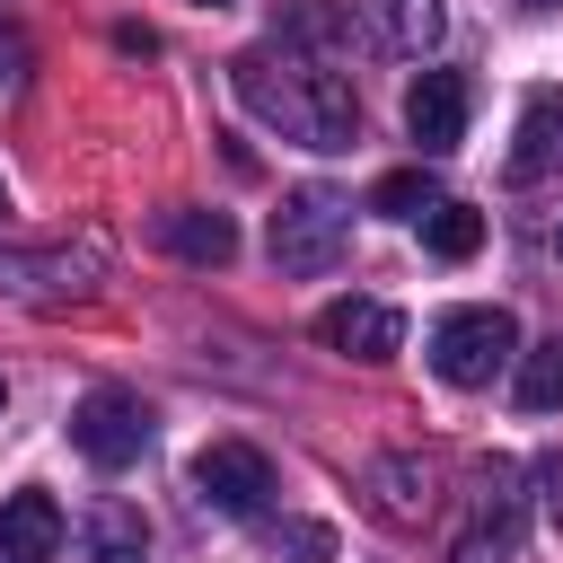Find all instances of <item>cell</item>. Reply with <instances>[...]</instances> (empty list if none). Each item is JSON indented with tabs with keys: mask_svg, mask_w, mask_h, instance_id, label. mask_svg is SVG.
<instances>
[{
	"mask_svg": "<svg viewBox=\"0 0 563 563\" xmlns=\"http://www.w3.org/2000/svg\"><path fill=\"white\" fill-rule=\"evenodd\" d=\"M18 70H26V35H18V26H9V18H0V88H9V79H18Z\"/></svg>",
	"mask_w": 563,
	"mask_h": 563,
	"instance_id": "ffe728a7",
	"label": "cell"
},
{
	"mask_svg": "<svg viewBox=\"0 0 563 563\" xmlns=\"http://www.w3.org/2000/svg\"><path fill=\"white\" fill-rule=\"evenodd\" d=\"M246 114H264L282 141L299 150H352L361 141V97L343 70H317V62H273V53H238L229 62Z\"/></svg>",
	"mask_w": 563,
	"mask_h": 563,
	"instance_id": "6da1fadb",
	"label": "cell"
},
{
	"mask_svg": "<svg viewBox=\"0 0 563 563\" xmlns=\"http://www.w3.org/2000/svg\"><path fill=\"white\" fill-rule=\"evenodd\" d=\"M106 255L97 246H0V290L18 299H70V290H97Z\"/></svg>",
	"mask_w": 563,
	"mask_h": 563,
	"instance_id": "8992f818",
	"label": "cell"
},
{
	"mask_svg": "<svg viewBox=\"0 0 563 563\" xmlns=\"http://www.w3.org/2000/svg\"><path fill=\"white\" fill-rule=\"evenodd\" d=\"M150 554V519L132 501H97L79 519V563H141Z\"/></svg>",
	"mask_w": 563,
	"mask_h": 563,
	"instance_id": "7c38bea8",
	"label": "cell"
},
{
	"mask_svg": "<svg viewBox=\"0 0 563 563\" xmlns=\"http://www.w3.org/2000/svg\"><path fill=\"white\" fill-rule=\"evenodd\" d=\"M158 246L185 255V264H229L238 255V229H229V211H167L158 220Z\"/></svg>",
	"mask_w": 563,
	"mask_h": 563,
	"instance_id": "4fadbf2b",
	"label": "cell"
},
{
	"mask_svg": "<svg viewBox=\"0 0 563 563\" xmlns=\"http://www.w3.org/2000/svg\"><path fill=\"white\" fill-rule=\"evenodd\" d=\"M317 343H334V352H352V361H396V352H405V317H396L387 299H334V308L317 317Z\"/></svg>",
	"mask_w": 563,
	"mask_h": 563,
	"instance_id": "ba28073f",
	"label": "cell"
},
{
	"mask_svg": "<svg viewBox=\"0 0 563 563\" xmlns=\"http://www.w3.org/2000/svg\"><path fill=\"white\" fill-rule=\"evenodd\" d=\"M510 361H519L510 308H449V317L431 325V369H440L449 387H493Z\"/></svg>",
	"mask_w": 563,
	"mask_h": 563,
	"instance_id": "7a4b0ae2",
	"label": "cell"
},
{
	"mask_svg": "<svg viewBox=\"0 0 563 563\" xmlns=\"http://www.w3.org/2000/svg\"><path fill=\"white\" fill-rule=\"evenodd\" d=\"M70 440H79L88 466H132V457L150 449V405L123 396V387H88V396L70 405Z\"/></svg>",
	"mask_w": 563,
	"mask_h": 563,
	"instance_id": "277c9868",
	"label": "cell"
},
{
	"mask_svg": "<svg viewBox=\"0 0 563 563\" xmlns=\"http://www.w3.org/2000/svg\"><path fill=\"white\" fill-rule=\"evenodd\" d=\"M282 545H290V554H299V563H325V554H334V537H325V528H290V537H282Z\"/></svg>",
	"mask_w": 563,
	"mask_h": 563,
	"instance_id": "d6986e66",
	"label": "cell"
},
{
	"mask_svg": "<svg viewBox=\"0 0 563 563\" xmlns=\"http://www.w3.org/2000/svg\"><path fill=\"white\" fill-rule=\"evenodd\" d=\"M194 493H202L220 519H255V510L273 501V466H264V449H246V440H211V449L194 457Z\"/></svg>",
	"mask_w": 563,
	"mask_h": 563,
	"instance_id": "5b68a950",
	"label": "cell"
},
{
	"mask_svg": "<svg viewBox=\"0 0 563 563\" xmlns=\"http://www.w3.org/2000/svg\"><path fill=\"white\" fill-rule=\"evenodd\" d=\"M343 238H352V202H343L334 185L282 194V211H273V264H282V273H334Z\"/></svg>",
	"mask_w": 563,
	"mask_h": 563,
	"instance_id": "3957f363",
	"label": "cell"
},
{
	"mask_svg": "<svg viewBox=\"0 0 563 563\" xmlns=\"http://www.w3.org/2000/svg\"><path fill=\"white\" fill-rule=\"evenodd\" d=\"M369 18H378V44L387 53H413V62L449 35V9L440 0H369Z\"/></svg>",
	"mask_w": 563,
	"mask_h": 563,
	"instance_id": "5bb4252c",
	"label": "cell"
},
{
	"mask_svg": "<svg viewBox=\"0 0 563 563\" xmlns=\"http://www.w3.org/2000/svg\"><path fill=\"white\" fill-rule=\"evenodd\" d=\"M202 9H220V0H202Z\"/></svg>",
	"mask_w": 563,
	"mask_h": 563,
	"instance_id": "603a6c76",
	"label": "cell"
},
{
	"mask_svg": "<svg viewBox=\"0 0 563 563\" xmlns=\"http://www.w3.org/2000/svg\"><path fill=\"white\" fill-rule=\"evenodd\" d=\"M422 238H431V255H449V264H466V255L484 246V211H466V202H440V211L422 220Z\"/></svg>",
	"mask_w": 563,
	"mask_h": 563,
	"instance_id": "2e32d148",
	"label": "cell"
},
{
	"mask_svg": "<svg viewBox=\"0 0 563 563\" xmlns=\"http://www.w3.org/2000/svg\"><path fill=\"white\" fill-rule=\"evenodd\" d=\"M369 211H378V220H431V211H440V185H431L422 167H396V176H378Z\"/></svg>",
	"mask_w": 563,
	"mask_h": 563,
	"instance_id": "9a60e30c",
	"label": "cell"
},
{
	"mask_svg": "<svg viewBox=\"0 0 563 563\" xmlns=\"http://www.w3.org/2000/svg\"><path fill=\"white\" fill-rule=\"evenodd\" d=\"M62 554V501L53 493H9L0 501V563H53Z\"/></svg>",
	"mask_w": 563,
	"mask_h": 563,
	"instance_id": "9c48e42d",
	"label": "cell"
},
{
	"mask_svg": "<svg viewBox=\"0 0 563 563\" xmlns=\"http://www.w3.org/2000/svg\"><path fill=\"white\" fill-rule=\"evenodd\" d=\"M466 106H475V88H466L457 70H422V79L405 88V132H413L422 150H457V141H466Z\"/></svg>",
	"mask_w": 563,
	"mask_h": 563,
	"instance_id": "52a82bcc",
	"label": "cell"
},
{
	"mask_svg": "<svg viewBox=\"0 0 563 563\" xmlns=\"http://www.w3.org/2000/svg\"><path fill=\"white\" fill-rule=\"evenodd\" d=\"M563 167V88H537L519 106V132H510V185H537Z\"/></svg>",
	"mask_w": 563,
	"mask_h": 563,
	"instance_id": "30bf717a",
	"label": "cell"
},
{
	"mask_svg": "<svg viewBox=\"0 0 563 563\" xmlns=\"http://www.w3.org/2000/svg\"><path fill=\"white\" fill-rule=\"evenodd\" d=\"M519 405H528V413H554V405H563V334L519 361Z\"/></svg>",
	"mask_w": 563,
	"mask_h": 563,
	"instance_id": "e0dca14e",
	"label": "cell"
},
{
	"mask_svg": "<svg viewBox=\"0 0 563 563\" xmlns=\"http://www.w3.org/2000/svg\"><path fill=\"white\" fill-rule=\"evenodd\" d=\"M334 35H343V9H334V0H290V9H282V44H308V53H325Z\"/></svg>",
	"mask_w": 563,
	"mask_h": 563,
	"instance_id": "ac0fdd59",
	"label": "cell"
},
{
	"mask_svg": "<svg viewBox=\"0 0 563 563\" xmlns=\"http://www.w3.org/2000/svg\"><path fill=\"white\" fill-rule=\"evenodd\" d=\"M554 255H563V229H554Z\"/></svg>",
	"mask_w": 563,
	"mask_h": 563,
	"instance_id": "7402d4cb",
	"label": "cell"
},
{
	"mask_svg": "<svg viewBox=\"0 0 563 563\" xmlns=\"http://www.w3.org/2000/svg\"><path fill=\"white\" fill-rule=\"evenodd\" d=\"M519 545V475L493 466V484L475 493V528L457 537V563H501Z\"/></svg>",
	"mask_w": 563,
	"mask_h": 563,
	"instance_id": "8fae6325",
	"label": "cell"
},
{
	"mask_svg": "<svg viewBox=\"0 0 563 563\" xmlns=\"http://www.w3.org/2000/svg\"><path fill=\"white\" fill-rule=\"evenodd\" d=\"M528 9H563V0H528Z\"/></svg>",
	"mask_w": 563,
	"mask_h": 563,
	"instance_id": "44dd1931",
	"label": "cell"
}]
</instances>
